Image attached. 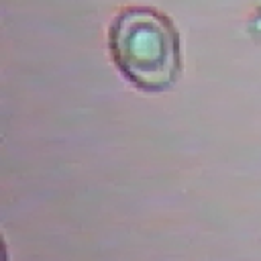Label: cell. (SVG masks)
<instances>
[{
	"mask_svg": "<svg viewBox=\"0 0 261 261\" xmlns=\"http://www.w3.org/2000/svg\"><path fill=\"white\" fill-rule=\"evenodd\" d=\"M118 71L143 92H165L181 75V41L171 18L153 6H126L108 29Z\"/></svg>",
	"mask_w": 261,
	"mask_h": 261,
	"instance_id": "1",
	"label": "cell"
}]
</instances>
